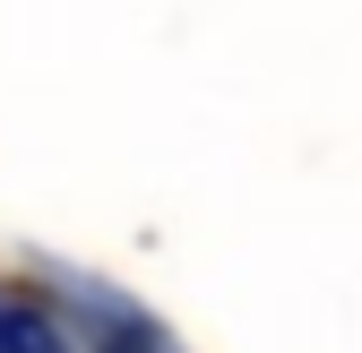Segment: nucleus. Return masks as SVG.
<instances>
[{
	"label": "nucleus",
	"instance_id": "nucleus-2",
	"mask_svg": "<svg viewBox=\"0 0 362 353\" xmlns=\"http://www.w3.org/2000/svg\"><path fill=\"white\" fill-rule=\"evenodd\" d=\"M104 353H173V345H164V336H147V328H112V336H104Z\"/></svg>",
	"mask_w": 362,
	"mask_h": 353
},
{
	"label": "nucleus",
	"instance_id": "nucleus-1",
	"mask_svg": "<svg viewBox=\"0 0 362 353\" xmlns=\"http://www.w3.org/2000/svg\"><path fill=\"white\" fill-rule=\"evenodd\" d=\"M0 353H69V336L43 319L26 293H0Z\"/></svg>",
	"mask_w": 362,
	"mask_h": 353
}]
</instances>
